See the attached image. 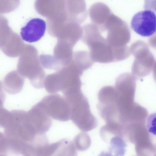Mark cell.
<instances>
[{"mask_svg": "<svg viewBox=\"0 0 156 156\" xmlns=\"http://www.w3.org/2000/svg\"><path fill=\"white\" fill-rule=\"evenodd\" d=\"M85 28L83 40L90 49V55L92 61L104 63L115 62L113 49L98 27L92 24Z\"/></svg>", "mask_w": 156, "mask_h": 156, "instance_id": "3", "label": "cell"}, {"mask_svg": "<svg viewBox=\"0 0 156 156\" xmlns=\"http://www.w3.org/2000/svg\"><path fill=\"white\" fill-rule=\"evenodd\" d=\"M12 117L11 112H9L3 107H0V126L4 128L9 124Z\"/></svg>", "mask_w": 156, "mask_h": 156, "instance_id": "15", "label": "cell"}, {"mask_svg": "<svg viewBox=\"0 0 156 156\" xmlns=\"http://www.w3.org/2000/svg\"><path fill=\"white\" fill-rule=\"evenodd\" d=\"M24 83V79L18 71L13 70L8 73L3 79V89L8 94H15L22 90Z\"/></svg>", "mask_w": 156, "mask_h": 156, "instance_id": "11", "label": "cell"}, {"mask_svg": "<svg viewBox=\"0 0 156 156\" xmlns=\"http://www.w3.org/2000/svg\"><path fill=\"white\" fill-rule=\"evenodd\" d=\"M25 45L22 39L19 35L15 34H11L1 49L6 56L15 58L20 55Z\"/></svg>", "mask_w": 156, "mask_h": 156, "instance_id": "12", "label": "cell"}, {"mask_svg": "<svg viewBox=\"0 0 156 156\" xmlns=\"http://www.w3.org/2000/svg\"><path fill=\"white\" fill-rule=\"evenodd\" d=\"M156 16L155 12L145 9L136 13L133 16L130 24L132 29L143 37H149L156 32Z\"/></svg>", "mask_w": 156, "mask_h": 156, "instance_id": "8", "label": "cell"}, {"mask_svg": "<svg viewBox=\"0 0 156 156\" xmlns=\"http://www.w3.org/2000/svg\"><path fill=\"white\" fill-rule=\"evenodd\" d=\"M5 100L4 99L0 98V107L3 106Z\"/></svg>", "mask_w": 156, "mask_h": 156, "instance_id": "19", "label": "cell"}, {"mask_svg": "<svg viewBox=\"0 0 156 156\" xmlns=\"http://www.w3.org/2000/svg\"><path fill=\"white\" fill-rule=\"evenodd\" d=\"M51 118L61 121L70 119V108L64 97L57 94L45 96L37 103Z\"/></svg>", "mask_w": 156, "mask_h": 156, "instance_id": "6", "label": "cell"}, {"mask_svg": "<svg viewBox=\"0 0 156 156\" xmlns=\"http://www.w3.org/2000/svg\"><path fill=\"white\" fill-rule=\"evenodd\" d=\"M147 130L150 132L155 135V114H151L148 119Z\"/></svg>", "mask_w": 156, "mask_h": 156, "instance_id": "17", "label": "cell"}, {"mask_svg": "<svg viewBox=\"0 0 156 156\" xmlns=\"http://www.w3.org/2000/svg\"><path fill=\"white\" fill-rule=\"evenodd\" d=\"M30 120L38 133L45 134L52 125L51 118L37 103L27 112Z\"/></svg>", "mask_w": 156, "mask_h": 156, "instance_id": "10", "label": "cell"}, {"mask_svg": "<svg viewBox=\"0 0 156 156\" xmlns=\"http://www.w3.org/2000/svg\"><path fill=\"white\" fill-rule=\"evenodd\" d=\"M17 69L23 77L28 78L32 85L36 88L43 87L39 80L41 69L39 66L37 51L33 46L25 45L19 55ZM42 78L41 77H40Z\"/></svg>", "mask_w": 156, "mask_h": 156, "instance_id": "5", "label": "cell"}, {"mask_svg": "<svg viewBox=\"0 0 156 156\" xmlns=\"http://www.w3.org/2000/svg\"><path fill=\"white\" fill-rule=\"evenodd\" d=\"M46 24L43 20L33 18L21 29L20 35L22 39L28 42L33 43L40 40L44 35Z\"/></svg>", "mask_w": 156, "mask_h": 156, "instance_id": "9", "label": "cell"}, {"mask_svg": "<svg viewBox=\"0 0 156 156\" xmlns=\"http://www.w3.org/2000/svg\"><path fill=\"white\" fill-rule=\"evenodd\" d=\"M11 121L4 129L9 150L13 154L23 155L28 145L34 144L40 135L30 119L26 111H11Z\"/></svg>", "mask_w": 156, "mask_h": 156, "instance_id": "1", "label": "cell"}, {"mask_svg": "<svg viewBox=\"0 0 156 156\" xmlns=\"http://www.w3.org/2000/svg\"><path fill=\"white\" fill-rule=\"evenodd\" d=\"M145 124L133 123L124 126L125 139L135 144L138 155L154 156L156 154V146Z\"/></svg>", "mask_w": 156, "mask_h": 156, "instance_id": "4", "label": "cell"}, {"mask_svg": "<svg viewBox=\"0 0 156 156\" xmlns=\"http://www.w3.org/2000/svg\"><path fill=\"white\" fill-rule=\"evenodd\" d=\"M70 108V119L81 131L86 132L96 128L98 121L91 113L87 98L81 91L65 97Z\"/></svg>", "mask_w": 156, "mask_h": 156, "instance_id": "2", "label": "cell"}, {"mask_svg": "<svg viewBox=\"0 0 156 156\" xmlns=\"http://www.w3.org/2000/svg\"><path fill=\"white\" fill-rule=\"evenodd\" d=\"M124 138L120 136L111 137L107 142L110 144L109 151L115 155L122 156L125 154L127 146Z\"/></svg>", "mask_w": 156, "mask_h": 156, "instance_id": "13", "label": "cell"}, {"mask_svg": "<svg viewBox=\"0 0 156 156\" xmlns=\"http://www.w3.org/2000/svg\"><path fill=\"white\" fill-rule=\"evenodd\" d=\"M2 83L0 81V98H5V95L3 90Z\"/></svg>", "mask_w": 156, "mask_h": 156, "instance_id": "18", "label": "cell"}, {"mask_svg": "<svg viewBox=\"0 0 156 156\" xmlns=\"http://www.w3.org/2000/svg\"><path fill=\"white\" fill-rule=\"evenodd\" d=\"M133 45H133L131 51L136 59L133 65V72L140 77L145 76L151 70L154 58L146 43L139 41Z\"/></svg>", "mask_w": 156, "mask_h": 156, "instance_id": "7", "label": "cell"}, {"mask_svg": "<svg viewBox=\"0 0 156 156\" xmlns=\"http://www.w3.org/2000/svg\"><path fill=\"white\" fill-rule=\"evenodd\" d=\"M9 153L8 140L5 134L0 132V155H7Z\"/></svg>", "mask_w": 156, "mask_h": 156, "instance_id": "16", "label": "cell"}, {"mask_svg": "<svg viewBox=\"0 0 156 156\" xmlns=\"http://www.w3.org/2000/svg\"><path fill=\"white\" fill-rule=\"evenodd\" d=\"M73 142L76 150L81 151L88 149L91 144V140L89 136L85 133H81L77 135Z\"/></svg>", "mask_w": 156, "mask_h": 156, "instance_id": "14", "label": "cell"}]
</instances>
